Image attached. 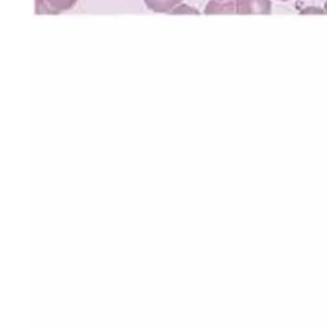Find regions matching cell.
Returning a JSON list of instances; mask_svg holds the SVG:
<instances>
[{"label":"cell","mask_w":327,"mask_h":327,"mask_svg":"<svg viewBox=\"0 0 327 327\" xmlns=\"http://www.w3.org/2000/svg\"><path fill=\"white\" fill-rule=\"evenodd\" d=\"M78 0H36V14H59L75 6Z\"/></svg>","instance_id":"obj_1"},{"label":"cell","mask_w":327,"mask_h":327,"mask_svg":"<svg viewBox=\"0 0 327 327\" xmlns=\"http://www.w3.org/2000/svg\"><path fill=\"white\" fill-rule=\"evenodd\" d=\"M238 14H271L270 0H235Z\"/></svg>","instance_id":"obj_2"},{"label":"cell","mask_w":327,"mask_h":327,"mask_svg":"<svg viewBox=\"0 0 327 327\" xmlns=\"http://www.w3.org/2000/svg\"><path fill=\"white\" fill-rule=\"evenodd\" d=\"M206 14H233L236 13L235 0H211L206 6Z\"/></svg>","instance_id":"obj_3"},{"label":"cell","mask_w":327,"mask_h":327,"mask_svg":"<svg viewBox=\"0 0 327 327\" xmlns=\"http://www.w3.org/2000/svg\"><path fill=\"white\" fill-rule=\"evenodd\" d=\"M150 11L155 13H169L178 4L182 3V0H143Z\"/></svg>","instance_id":"obj_4"},{"label":"cell","mask_w":327,"mask_h":327,"mask_svg":"<svg viewBox=\"0 0 327 327\" xmlns=\"http://www.w3.org/2000/svg\"><path fill=\"white\" fill-rule=\"evenodd\" d=\"M172 13H193V14H198V12H196V9L193 8H188L187 6H182L179 8L173 9Z\"/></svg>","instance_id":"obj_5"},{"label":"cell","mask_w":327,"mask_h":327,"mask_svg":"<svg viewBox=\"0 0 327 327\" xmlns=\"http://www.w3.org/2000/svg\"><path fill=\"white\" fill-rule=\"evenodd\" d=\"M323 11H324V13H327V0H326V3H324V8H323Z\"/></svg>","instance_id":"obj_6"},{"label":"cell","mask_w":327,"mask_h":327,"mask_svg":"<svg viewBox=\"0 0 327 327\" xmlns=\"http://www.w3.org/2000/svg\"><path fill=\"white\" fill-rule=\"evenodd\" d=\"M281 2H288V0H281Z\"/></svg>","instance_id":"obj_7"}]
</instances>
